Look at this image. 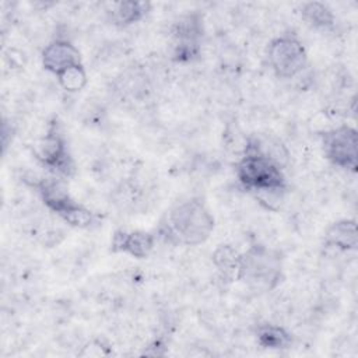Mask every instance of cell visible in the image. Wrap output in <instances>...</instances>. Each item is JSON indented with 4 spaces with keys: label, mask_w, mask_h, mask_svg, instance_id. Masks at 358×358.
<instances>
[{
    "label": "cell",
    "mask_w": 358,
    "mask_h": 358,
    "mask_svg": "<svg viewBox=\"0 0 358 358\" xmlns=\"http://www.w3.org/2000/svg\"><path fill=\"white\" fill-rule=\"evenodd\" d=\"M214 229V217L199 199H190L175 206L159 232L169 242L197 246L204 243Z\"/></svg>",
    "instance_id": "obj_1"
},
{
    "label": "cell",
    "mask_w": 358,
    "mask_h": 358,
    "mask_svg": "<svg viewBox=\"0 0 358 358\" xmlns=\"http://www.w3.org/2000/svg\"><path fill=\"white\" fill-rule=\"evenodd\" d=\"M235 173L241 185L255 194L284 193L287 190L282 168L252 150L242 151V157L235 165Z\"/></svg>",
    "instance_id": "obj_2"
},
{
    "label": "cell",
    "mask_w": 358,
    "mask_h": 358,
    "mask_svg": "<svg viewBox=\"0 0 358 358\" xmlns=\"http://www.w3.org/2000/svg\"><path fill=\"white\" fill-rule=\"evenodd\" d=\"M282 278L281 253L268 246L255 243L242 253L236 280L257 289H273Z\"/></svg>",
    "instance_id": "obj_3"
},
{
    "label": "cell",
    "mask_w": 358,
    "mask_h": 358,
    "mask_svg": "<svg viewBox=\"0 0 358 358\" xmlns=\"http://www.w3.org/2000/svg\"><path fill=\"white\" fill-rule=\"evenodd\" d=\"M34 155L48 171L57 176L69 178L76 171L66 137L56 120L49 123L46 134L35 143Z\"/></svg>",
    "instance_id": "obj_4"
},
{
    "label": "cell",
    "mask_w": 358,
    "mask_h": 358,
    "mask_svg": "<svg viewBox=\"0 0 358 358\" xmlns=\"http://www.w3.org/2000/svg\"><path fill=\"white\" fill-rule=\"evenodd\" d=\"M267 60L278 78H294L306 67L308 55L302 42L292 35H281L270 41Z\"/></svg>",
    "instance_id": "obj_5"
},
{
    "label": "cell",
    "mask_w": 358,
    "mask_h": 358,
    "mask_svg": "<svg viewBox=\"0 0 358 358\" xmlns=\"http://www.w3.org/2000/svg\"><path fill=\"white\" fill-rule=\"evenodd\" d=\"M324 157L337 168L357 172L358 165V134L348 124H341L322 134Z\"/></svg>",
    "instance_id": "obj_6"
},
{
    "label": "cell",
    "mask_w": 358,
    "mask_h": 358,
    "mask_svg": "<svg viewBox=\"0 0 358 358\" xmlns=\"http://www.w3.org/2000/svg\"><path fill=\"white\" fill-rule=\"evenodd\" d=\"M155 246V235L143 229H117L112 235L110 250L113 253H126L136 259H145Z\"/></svg>",
    "instance_id": "obj_7"
},
{
    "label": "cell",
    "mask_w": 358,
    "mask_h": 358,
    "mask_svg": "<svg viewBox=\"0 0 358 358\" xmlns=\"http://www.w3.org/2000/svg\"><path fill=\"white\" fill-rule=\"evenodd\" d=\"M42 64L45 70L57 76L62 71L83 64L78 49L67 39H55L42 50Z\"/></svg>",
    "instance_id": "obj_8"
},
{
    "label": "cell",
    "mask_w": 358,
    "mask_h": 358,
    "mask_svg": "<svg viewBox=\"0 0 358 358\" xmlns=\"http://www.w3.org/2000/svg\"><path fill=\"white\" fill-rule=\"evenodd\" d=\"M38 192L42 197L45 206L62 217L69 208H71L77 201L70 196L64 183L56 178L42 179L36 185Z\"/></svg>",
    "instance_id": "obj_9"
},
{
    "label": "cell",
    "mask_w": 358,
    "mask_h": 358,
    "mask_svg": "<svg viewBox=\"0 0 358 358\" xmlns=\"http://www.w3.org/2000/svg\"><path fill=\"white\" fill-rule=\"evenodd\" d=\"M324 243L340 252L355 250L358 246L357 221L344 218L333 222L324 234Z\"/></svg>",
    "instance_id": "obj_10"
},
{
    "label": "cell",
    "mask_w": 358,
    "mask_h": 358,
    "mask_svg": "<svg viewBox=\"0 0 358 358\" xmlns=\"http://www.w3.org/2000/svg\"><path fill=\"white\" fill-rule=\"evenodd\" d=\"M151 4L148 1H120L116 3L110 11L112 22L119 27H129L143 20L150 11Z\"/></svg>",
    "instance_id": "obj_11"
},
{
    "label": "cell",
    "mask_w": 358,
    "mask_h": 358,
    "mask_svg": "<svg viewBox=\"0 0 358 358\" xmlns=\"http://www.w3.org/2000/svg\"><path fill=\"white\" fill-rule=\"evenodd\" d=\"M256 341L263 348L282 350V348H288L291 345L292 337L282 326L264 323V324L257 326Z\"/></svg>",
    "instance_id": "obj_12"
},
{
    "label": "cell",
    "mask_w": 358,
    "mask_h": 358,
    "mask_svg": "<svg viewBox=\"0 0 358 358\" xmlns=\"http://www.w3.org/2000/svg\"><path fill=\"white\" fill-rule=\"evenodd\" d=\"M213 263L228 280H236L242 253L231 245H220L213 252Z\"/></svg>",
    "instance_id": "obj_13"
},
{
    "label": "cell",
    "mask_w": 358,
    "mask_h": 358,
    "mask_svg": "<svg viewBox=\"0 0 358 358\" xmlns=\"http://www.w3.org/2000/svg\"><path fill=\"white\" fill-rule=\"evenodd\" d=\"M301 17L315 29H330L336 22L331 8L322 1L305 3L301 8Z\"/></svg>",
    "instance_id": "obj_14"
},
{
    "label": "cell",
    "mask_w": 358,
    "mask_h": 358,
    "mask_svg": "<svg viewBox=\"0 0 358 358\" xmlns=\"http://www.w3.org/2000/svg\"><path fill=\"white\" fill-rule=\"evenodd\" d=\"M203 22L199 14L182 15L172 27L173 42H200Z\"/></svg>",
    "instance_id": "obj_15"
},
{
    "label": "cell",
    "mask_w": 358,
    "mask_h": 358,
    "mask_svg": "<svg viewBox=\"0 0 358 358\" xmlns=\"http://www.w3.org/2000/svg\"><path fill=\"white\" fill-rule=\"evenodd\" d=\"M59 85L67 92H78L87 85V73L83 64L73 66L56 76Z\"/></svg>",
    "instance_id": "obj_16"
},
{
    "label": "cell",
    "mask_w": 358,
    "mask_h": 358,
    "mask_svg": "<svg viewBox=\"0 0 358 358\" xmlns=\"http://www.w3.org/2000/svg\"><path fill=\"white\" fill-rule=\"evenodd\" d=\"M60 218L67 225L74 227V228H80V229L91 228L96 221V215L90 208L80 204L78 201L70 210H67Z\"/></svg>",
    "instance_id": "obj_17"
}]
</instances>
